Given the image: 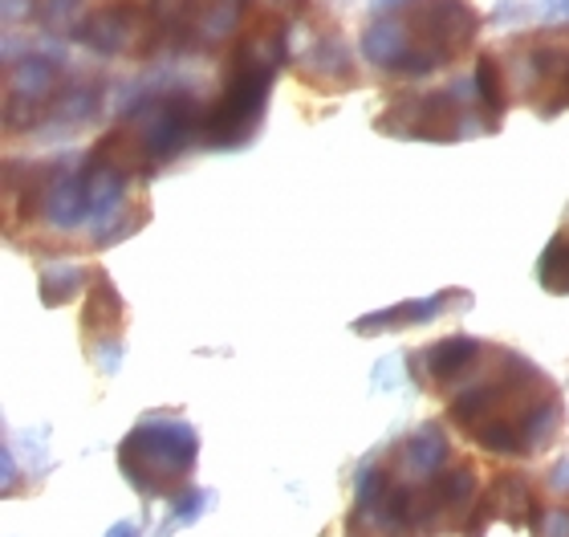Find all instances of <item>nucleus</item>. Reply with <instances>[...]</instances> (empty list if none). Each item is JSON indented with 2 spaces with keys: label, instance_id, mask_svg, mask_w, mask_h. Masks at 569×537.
<instances>
[{
  "label": "nucleus",
  "instance_id": "nucleus-4",
  "mask_svg": "<svg viewBox=\"0 0 569 537\" xmlns=\"http://www.w3.org/2000/svg\"><path fill=\"white\" fill-rule=\"evenodd\" d=\"M284 61H289V21H284V12H257L232 37L216 98L208 102V115H203V147L208 151H240L261 135L269 95H273Z\"/></svg>",
  "mask_w": 569,
  "mask_h": 537
},
{
  "label": "nucleus",
  "instance_id": "nucleus-6",
  "mask_svg": "<svg viewBox=\"0 0 569 537\" xmlns=\"http://www.w3.org/2000/svg\"><path fill=\"white\" fill-rule=\"evenodd\" d=\"M203 115H208V102H200L191 90H179V86L154 90L134 98L119 115V122L86 147V156L110 171L151 183L159 171L176 168L188 151L203 147Z\"/></svg>",
  "mask_w": 569,
  "mask_h": 537
},
{
  "label": "nucleus",
  "instance_id": "nucleus-16",
  "mask_svg": "<svg viewBox=\"0 0 569 537\" xmlns=\"http://www.w3.org/2000/svg\"><path fill=\"white\" fill-rule=\"evenodd\" d=\"M90 277H94V265H41V301L46 306H66L78 289L90 286Z\"/></svg>",
  "mask_w": 569,
  "mask_h": 537
},
{
  "label": "nucleus",
  "instance_id": "nucleus-13",
  "mask_svg": "<svg viewBox=\"0 0 569 537\" xmlns=\"http://www.w3.org/2000/svg\"><path fill=\"white\" fill-rule=\"evenodd\" d=\"M472 310V294L468 289H439L436 298H423V301H399L391 310H375L367 318H358L350 330L362 338L370 335H399V330H411V326H427L443 318V314H463Z\"/></svg>",
  "mask_w": 569,
  "mask_h": 537
},
{
  "label": "nucleus",
  "instance_id": "nucleus-7",
  "mask_svg": "<svg viewBox=\"0 0 569 537\" xmlns=\"http://www.w3.org/2000/svg\"><path fill=\"white\" fill-rule=\"evenodd\" d=\"M196 460H200V431L176 407L147 411L119 444V473L131 480L142 501L196 497L191 489Z\"/></svg>",
  "mask_w": 569,
  "mask_h": 537
},
{
  "label": "nucleus",
  "instance_id": "nucleus-8",
  "mask_svg": "<svg viewBox=\"0 0 569 537\" xmlns=\"http://www.w3.org/2000/svg\"><path fill=\"white\" fill-rule=\"evenodd\" d=\"M375 131L387 139H419V143H463L476 135H500V127L468 78V82L431 86V90L395 86L375 115Z\"/></svg>",
  "mask_w": 569,
  "mask_h": 537
},
{
  "label": "nucleus",
  "instance_id": "nucleus-5",
  "mask_svg": "<svg viewBox=\"0 0 569 537\" xmlns=\"http://www.w3.org/2000/svg\"><path fill=\"white\" fill-rule=\"evenodd\" d=\"M480 12L468 0H403L367 24L362 58L387 78L423 82L472 53Z\"/></svg>",
  "mask_w": 569,
  "mask_h": 537
},
{
  "label": "nucleus",
  "instance_id": "nucleus-12",
  "mask_svg": "<svg viewBox=\"0 0 569 537\" xmlns=\"http://www.w3.org/2000/svg\"><path fill=\"white\" fill-rule=\"evenodd\" d=\"M73 37L102 58H151V12L139 0H110L86 12Z\"/></svg>",
  "mask_w": 569,
  "mask_h": 537
},
{
  "label": "nucleus",
  "instance_id": "nucleus-15",
  "mask_svg": "<svg viewBox=\"0 0 569 537\" xmlns=\"http://www.w3.org/2000/svg\"><path fill=\"white\" fill-rule=\"evenodd\" d=\"M537 281L546 294L553 298H569V203H566V216H561L558 232L549 237V245L541 249L537 257Z\"/></svg>",
  "mask_w": 569,
  "mask_h": 537
},
{
  "label": "nucleus",
  "instance_id": "nucleus-1",
  "mask_svg": "<svg viewBox=\"0 0 569 537\" xmlns=\"http://www.w3.org/2000/svg\"><path fill=\"white\" fill-rule=\"evenodd\" d=\"M529 485L525 465H485L451 440L443 419H427L358 468L342 529L346 537H485L497 521L525 529Z\"/></svg>",
  "mask_w": 569,
  "mask_h": 537
},
{
  "label": "nucleus",
  "instance_id": "nucleus-14",
  "mask_svg": "<svg viewBox=\"0 0 569 537\" xmlns=\"http://www.w3.org/2000/svg\"><path fill=\"white\" fill-rule=\"evenodd\" d=\"M529 537H569V456L533 473L529 485Z\"/></svg>",
  "mask_w": 569,
  "mask_h": 537
},
{
  "label": "nucleus",
  "instance_id": "nucleus-9",
  "mask_svg": "<svg viewBox=\"0 0 569 537\" xmlns=\"http://www.w3.org/2000/svg\"><path fill=\"white\" fill-rule=\"evenodd\" d=\"M512 107H529L537 119H558L569 110V24L533 29L497 46Z\"/></svg>",
  "mask_w": 569,
  "mask_h": 537
},
{
  "label": "nucleus",
  "instance_id": "nucleus-11",
  "mask_svg": "<svg viewBox=\"0 0 569 537\" xmlns=\"http://www.w3.org/2000/svg\"><path fill=\"white\" fill-rule=\"evenodd\" d=\"M127 301L114 289L107 269L94 265V277L86 286V306H82V350L98 370H114L127 355Z\"/></svg>",
  "mask_w": 569,
  "mask_h": 537
},
{
  "label": "nucleus",
  "instance_id": "nucleus-2",
  "mask_svg": "<svg viewBox=\"0 0 569 537\" xmlns=\"http://www.w3.org/2000/svg\"><path fill=\"white\" fill-rule=\"evenodd\" d=\"M407 370L423 395L443 404L451 436L492 460H537L566 436V399L553 375L505 342L448 335L407 350Z\"/></svg>",
  "mask_w": 569,
  "mask_h": 537
},
{
  "label": "nucleus",
  "instance_id": "nucleus-17",
  "mask_svg": "<svg viewBox=\"0 0 569 537\" xmlns=\"http://www.w3.org/2000/svg\"><path fill=\"white\" fill-rule=\"evenodd\" d=\"M395 4H403V0H379V9H395Z\"/></svg>",
  "mask_w": 569,
  "mask_h": 537
},
{
  "label": "nucleus",
  "instance_id": "nucleus-3",
  "mask_svg": "<svg viewBox=\"0 0 569 537\" xmlns=\"http://www.w3.org/2000/svg\"><path fill=\"white\" fill-rule=\"evenodd\" d=\"M151 220L147 183L102 168L98 159H9L4 237L33 257L98 252L134 237Z\"/></svg>",
  "mask_w": 569,
  "mask_h": 537
},
{
  "label": "nucleus",
  "instance_id": "nucleus-10",
  "mask_svg": "<svg viewBox=\"0 0 569 537\" xmlns=\"http://www.w3.org/2000/svg\"><path fill=\"white\" fill-rule=\"evenodd\" d=\"M293 49V73L297 82L313 86L321 95H346L362 86V73L355 66V53L346 46L342 29L330 17H318V24L309 21L297 29V41H289Z\"/></svg>",
  "mask_w": 569,
  "mask_h": 537
}]
</instances>
